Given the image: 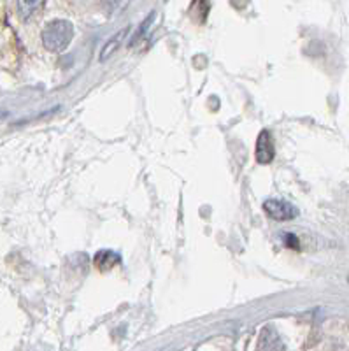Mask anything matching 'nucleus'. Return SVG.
I'll return each mask as SVG.
<instances>
[{
    "label": "nucleus",
    "instance_id": "obj_4",
    "mask_svg": "<svg viewBox=\"0 0 349 351\" xmlns=\"http://www.w3.org/2000/svg\"><path fill=\"white\" fill-rule=\"evenodd\" d=\"M258 351H282V341L272 327H265L258 337Z\"/></svg>",
    "mask_w": 349,
    "mask_h": 351
},
{
    "label": "nucleus",
    "instance_id": "obj_6",
    "mask_svg": "<svg viewBox=\"0 0 349 351\" xmlns=\"http://www.w3.org/2000/svg\"><path fill=\"white\" fill-rule=\"evenodd\" d=\"M119 262V256L116 255L111 250H102L95 255V263L100 271H108V269H112L116 263Z\"/></svg>",
    "mask_w": 349,
    "mask_h": 351
},
{
    "label": "nucleus",
    "instance_id": "obj_1",
    "mask_svg": "<svg viewBox=\"0 0 349 351\" xmlns=\"http://www.w3.org/2000/svg\"><path fill=\"white\" fill-rule=\"evenodd\" d=\"M74 37V27L67 20L49 21L43 30V44L48 51H64Z\"/></svg>",
    "mask_w": 349,
    "mask_h": 351
},
{
    "label": "nucleus",
    "instance_id": "obj_3",
    "mask_svg": "<svg viewBox=\"0 0 349 351\" xmlns=\"http://www.w3.org/2000/svg\"><path fill=\"white\" fill-rule=\"evenodd\" d=\"M254 156L258 164H270L274 160V143L269 130L260 132L256 139V148H254Z\"/></svg>",
    "mask_w": 349,
    "mask_h": 351
},
{
    "label": "nucleus",
    "instance_id": "obj_8",
    "mask_svg": "<svg viewBox=\"0 0 349 351\" xmlns=\"http://www.w3.org/2000/svg\"><path fill=\"white\" fill-rule=\"evenodd\" d=\"M151 21H153V14H151L149 18H147L146 21H144L143 25H141V28L139 30H137V32H135V36H134V39H132V43L130 44H135V43H139V39L141 37L144 36V34H146V30H147V25L151 23Z\"/></svg>",
    "mask_w": 349,
    "mask_h": 351
},
{
    "label": "nucleus",
    "instance_id": "obj_5",
    "mask_svg": "<svg viewBox=\"0 0 349 351\" xmlns=\"http://www.w3.org/2000/svg\"><path fill=\"white\" fill-rule=\"evenodd\" d=\"M127 34H128V28H121L119 32H116L115 36H112L111 39L108 40V43L104 44L102 49H100V62L109 60V58H111V56L115 55L116 51H118L119 46L123 44V40H125V37H127Z\"/></svg>",
    "mask_w": 349,
    "mask_h": 351
},
{
    "label": "nucleus",
    "instance_id": "obj_9",
    "mask_svg": "<svg viewBox=\"0 0 349 351\" xmlns=\"http://www.w3.org/2000/svg\"><path fill=\"white\" fill-rule=\"evenodd\" d=\"M285 241H286V244H288V246H291V247H295V250H297L298 247V239L297 237L293 236V234H285Z\"/></svg>",
    "mask_w": 349,
    "mask_h": 351
},
{
    "label": "nucleus",
    "instance_id": "obj_2",
    "mask_svg": "<svg viewBox=\"0 0 349 351\" xmlns=\"http://www.w3.org/2000/svg\"><path fill=\"white\" fill-rule=\"evenodd\" d=\"M263 209H265L267 215L272 219H278V221H288V219L297 218L298 209L295 208L293 204L285 202V200L279 199H269L263 204Z\"/></svg>",
    "mask_w": 349,
    "mask_h": 351
},
{
    "label": "nucleus",
    "instance_id": "obj_7",
    "mask_svg": "<svg viewBox=\"0 0 349 351\" xmlns=\"http://www.w3.org/2000/svg\"><path fill=\"white\" fill-rule=\"evenodd\" d=\"M18 14H20L21 20H28L32 18L34 14L40 11L44 8V2L40 0H30V2H18Z\"/></svg>",
    "mask_w": 349,
    "mask_h": 351
}]
</instances>
